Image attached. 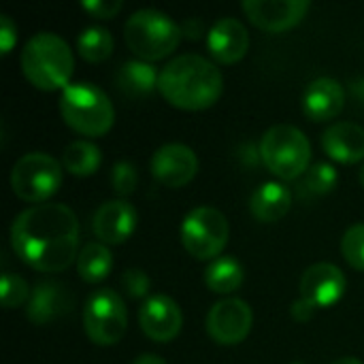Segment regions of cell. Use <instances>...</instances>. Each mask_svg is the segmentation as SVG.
I'll use <instances>...</instances> for the list:
<instances>
[{
    "instance_id": "obj_1",
    "label": "cell",
    "mask_w": 364,
    "mask_h": 364,
    "mask_svg": "<svg viewBox=\"0 0 364 364\" xmlns=\"http://www.w3.org/2000/svg\"><path fill=\"white\" fill-rule=\"evenodd\" d=\"M11 247L28 267L62 273L79 256V220L62 203L34 205L13 220Z\"/></svg>"
},
{
    "instance_id": "obj_2",
    "label": "cell",
    "mask_w": 364,
    "mask_h": 364,
    "mask_svg": "<svg viewBox=\"0 0 364 364\" xmlns=\"http://www.w3.org/2000/svg\"><path fill=\"white\" fill-rule=\"evenodd\" d=\"M158 92L164 100L183 111H203L213 107L224 92L222 70L198 53L173 58L158 79Z\"/></svg>"
},
{
    "instance_id": "obj_3",
    "label": "cell",
    "mask_w": 364,
    "mask_h": 364,
    "mask_svg": "<svg viewBox=\"0 0 364 364\" xmlns=\"http://www.w3.org/2000/svg\"><path fill=\"white\" fill-rule=\"evenodd\" d=\"M73 68V51L55 32H38L21 49V70L36 90L53 92L68 87Z\"/></svg>"
},
{
    "instance_id": "obj_4",
    "label": "cell",
    "mask_w": 364,
    "mask_h": 364,
    "mask_svg": "<svg viewBox=\"0 0 364 364\" xmlns=\"http://www.w3.org/2000/svg\"><path fill=\"white\" fill-rule=\"evenodd\" d=\"M183 38L181 26L162 11H134L124 26V41L128 49L143 62H158L171 55Z\"/></svg>"
},
{
    "instance_id": "obj_5",
    "label": "cell",
    "mask_w": 364,
    "mask_h": 364,
    "mask_svg": "<svg viewBox=\"0 0 364 364\" xmlns=\"http://www.w3.org/2000/svg\"><path fill=\"white\" fill-rule=\"evenodd\" d=\"M60 113L68 128L83 136H102L115 122V107L94 83H70L62 90Z\"/></svg>"
},
{
    "instance_id": "obj_6",
    "label": "cell",
    "mask_w": 364,
    "mask_h": 364,
    "mask_svg": "<svg viewBox=\"0 0 364 364\" xmlns=\"http://www.w3.org/2000/svg\"><path fill=\"white\" fill-rule=\"evenodd\" d=\"M260 158L275 177L292 181L309 171L311 145L301 128L292 124H277L262 134Z\"/></svg>"
},
{
    "instance_id": "obj_7",
    "label": "cell",
    "mask_w": 364,
    "mask_h": 364,
    "mask_svg": "<svg viewBox=\"0 0 364 364\" xmlns=\"http://www.w3.org/2000/svg\"><path fill=\"white\" fill-rule=\"evenodd\" d=\"M64 166L43 151L21 156L11 168V190L17 198L34 205L49 200L62 186Z\"/></svg>"
},
{
    "instance_id": "obj_8",
    "label": "cell",
    "mask_w": 364,
    "mask_h": 364,
    "mask_svg": "<svg viewBox=\"0 0 364 364\" xmlns=\"http://www.w3.org/2000/svg\"><path fill=\"white\" fill-rule=\"evenodd\" d=\"M181 243L196 260H215L228 243V220L226 215L209 205L192 209L181 224Z\"/></svg>"
},
{
    "instance_id": "obj_9",
    "label": "cell",
    "mask_w": 364,
    "mask_h": 364,
    "mask_svg": "<svg viewBox=\"0 0 364 364\" xmlns=\"http://www.w3.org/2000/svg\"><path fill=\"white\" fill-rule=\"evenodd\" d=\"M128 326V311L122 296L102 288L87 296L83 307V331L96 346H115L122 341Z\"/></svg>"
},
{
    "instance_id": "obj_10",
    "label": "cell",
    "mask_w": 364,
    "mask_h": 364,
    "mask_svg": "<svg viewBox=\"0 0 364 364\" xmlns=\"http://www.w3.org/2000/svg\"><path fill=\"white\" fill-rule=\"evenodd\" d=\"M254 324L252 307L241 299L218 301L207 314V333L218 346H237L247 339Z\"/></svg>"
},
{
    "instance_id": "obj_11",
    "label": "cell",
    "mask_w": 364,
    "mask_h": 364,
    "mask_svg": "<svg viewBox=\"0 0 364 364\" xmlns=\"http://www.w3.org/2000/svg\"><path fill=\"white\" fill-rule=\"evenodd\" d=\"M151 175L166 188H183L198 173V158L183 143H166L158 147L149 160Z\"/></svg>"
},
{
    "instance_id": "obj_12",
    "label": "cell",
    "mask_w": 364,
    "mask_h": 364,
    "mask_svg": "<svg viewBox=\"0 0 364 364\" xmlns=\"http://www.w3.org/2000/svg\"><path fill=\"white\" fill-rule=\"evenodd\" d=\"M346 275L333 262H316L301 277V299L314 309H328L346 294Z\"/></svg>"
},
{
    "instance_id": "obj_13",
    "label": "cell",
    "mask_w": 364,
    "mask_h": 364,
    "mask_svg": "<svg viewBox=\"0 0 364 364\" xmlns=\"http://www.w3.org/2000/svg\"><path fill=\"white\" fill-rule=\"evenodd\" d=\"M139 324L141 331L156 343L173 341L183 326L181 307L166 294H154L145 299L139 309Z\"/></svg>"
},
{
    "instance_id": "obj_14",
    "label": "cell",
    "mask_w": 364,
    "mask_h": 364,
    "mask_svg": "<svg viewBox=\"0 0 364 364\" xmlns=\"http://www.w3.org/2000/svg\"><path fill=\"white\" fill-rule=\"evenodd\" d=\"M307 0H245L243 11L250 21L264 32H286L309 13Z\"/></svg>"
},
{
    "instance_id": "obj_15",
    "label": "cell",
    "mask_w": 364,
    "mask_h": 364,
    "mask_svg": "<svg viewBox=\"0 0 364 364\" xmlns=\"http://www.w3.org/2000/svg\"><path fill=\"white\" fill-rule=\"evenodd\" d=\"M136 209L124 198H113L96 209L92 230L102 245H122L136 230Z\"/></svg>"
},
{
    "instance_id": "obj_16",
    "label": "cell",
    "mask_w": 364,
    "mask_h": 364,
    "mask_svg": "<svg viewBox=\"0 0 364 364\" xmlns=\"http://www.w3.org/2000/svg\"><path fill=\"white\" fill-rule=\"evenodd\" d=\"M207 49L220 64H235L245 58L250 49V32L243 21L222 17L207 30Z\"/></svg>"
},
{
    "instance_id": "obj_17",
    "label": "cell",
    "mask_w": 364,
    "mask_h": 364,
    "mask_svg": "<svg viewBox=\"0 0 364 364\" xmlns=\"http://www.w3.org/2000/svg\"><path fill=\"white\" fill-rule=\"evenodd\" d=\"M73 311V296L60 282L38 284L26 305V318L34 326H47Z\"/></svg>"
},
{
    "instance_id": "obj_18",
    "label": "cell",
    "mask_w": 364,
    "mask_h": 364,
    "mask_svg": "<svg viewBox=\"0 0 364 364\" xmlns=\"http://www.w3.org/2000/svg\"><path fill=\"white\" fill-rule=\"evenodd\" d=\"M346 107L343 85L333 77L314 79L303 92V113L311 122H331Z\"/></svg>"
},
{
    "instance_id": "obj_19",
    "label": "cell",
    "mask_w": 364,
    "mask_h": 364,
    "mask_svg": "<svg viewBox=\"0 0 364 364\" xmlns=\"http://www.w3.org/2000/svg\"><path fill=\"white\" fill-rule=\"evenodd\" d=\"M324 154L341 164L364 160V128L354 122H335L322 134Z\"/></svg>"
},
{
    "instance_id": "obj_20",
    "label": "cell",
    "mask_w": 364,
    "mask_h": 364,
    "mask_svg": "<svg viewBox=\"0 0 364 364\" xmlns=\"http://www.w3.org/2000/svg\"><path fill=\"white\" fill-rule=\"evenodd\" d=\"M292 207V192L282 181H267L250 198V211L252 215L262 224L279 222L288 215Z\"/></svg>"
},
{
    "instance_id": "obj_21",
    "label": "cell",
    "mask_w": 364,
    "mask_h": 364,
    "mask_svg": "<svg viewBox=\"0 0 364 364\" xmlns=\"http://www.w3.org/2000/svg\"><path fill=\"white\" fill-rule=\"evenodd\" d=\"M158 79H160V73L154 68V64L143 62V60L124 62L113 77L115 87L128 98H141V96L151 94L154 90H158Z\"/></svg>"
},
{
    "instance_id": "obj_22",
    "label": "cell",
    "mask_w": 364,
    "mask_h": 364,
    "mask_svg": "<svg viewBox=\"0 0 364 364\" xmlns=\"http://www.w3.org/2000/svg\"><path fill=\"white\" fill-rule=\"evenodd\" d=\"M113 271V254L100 241L85 243L77 256V273L85 284H100Z\"/></svg>"
},
{
    "instance_id": "obj_23",
    "label": "cell",
    "mask_w": 364,
    "mask_h": 364,
    "mask_svg": "<svg viewBox=\"0 0 364 364\" xmlns=\"http://www.w3.org/2000/svg\"><path fill=\"white\" fill-rule=\"evenodd\" d=\"M102 164V151L92 141H73L62 151V166L75 177H90Z\"/></svg>"
},
{
    "instance_id": "obj_24",
    "label": "cell",
    "mask_w": 364,
    "mask_h": 364,
    "mask_svg": "<svg viewBox=\"0 0 364 364\" xmlns=\"http://www.w3.org/2000/svg\"><path fill=\"white\" fill-rule=\"evenodd\" d=\"M243 267L232 256L215 258L205 271V286L215 294H230L243 284Z\"/></svg>"
},
{
    "instance_id": "obj_25",
    "label": "cell",
    "mask_w": 364,
    "mask_h": 364,
    "mask_svg": "<svg viewBox=\"0 0 364 364\" xmlns=\"http://www.w3.org/2000/svg\"><path fill=\"white\" fill-rule=\"evenodd\" d=\"M113 47H115L113 34L102 26H90V28L81 30V34L77 38L79 55L85 62H92V64L109 60L111 53H113Z\"/></svg>"
},
{
    "instance_id": "obj_26",
    "label": "cell",
    "mask_w": 364,
    "mask_h": 364,
    "mask_svg": "<svg viewBox=\"0 0 364 364\" xmlns=\"http://www.w3.org/2000/svg\"><path fill=\"white\" fill-rule=\"evenodd\" d=\"M339 181L337 168L328 162H318L314 166H309V171L305 173L303 181H301V196H324L331 194L335 190Z\"/></svg>"
},
{
    "instance_id": "obj_27",
    "label": "cell",
    "mask_w": 364,
    "mask_h": 364,
    "mask_svg": "<svg viewBox=\"0 0 364 364\" xmlns=\"http://www.w3.org/2000/svg\"><path fill=\"white\" fill-rule=\"evenodd\" d=\"M30 286L23 277H19L17 273L6 271L2 275V284H0V299L4 309H17L21 305H28L30 301Z\"/></svg>"
},
{
    "instance_id": "obj_28",
    "label": "cell",
    "mask_w": 364,
    "mask_h": 364,
    "mask_svg": "<svg viewBox=\"0 0 364 364\" xmlns=\"http://www.w3.org/2000/svg\"><path fill=\"white\" fill-rule=\"evenodd\" d=\"M341 256L352 269L364 271V222H358L346 230L341 239Z\"/></svg>"
},
{
    "instance_id": "obj_29",
    "label": "cell",
    "mask_w": 364,
    "mask_h": 364,
    "mask_svg": "<svg viewBox=\"0 0 364 364\" xmlns=\"http://www.w3.org/2000/svg\"><path fill=\"white\" fill-rule=\"evenodd\" d=\"M136 183H139V173H136L134 164H130L128 160H119L113 164L111 188L117 194V198H126V196L134 194Z\"/></svg>"
},
{
    "instance_id": "obj_30",
    "label": "cell",
    "mask_w": 364,
    "mask_h": 364,
    "mask_svg": "<svg viewBox=\"0 0 364 364\" xmlns=\"http://www.w3.org/2000/svg\"><path fill=\"white\" fill-rule=\"evenodd\" d=\"M119 284H122L124 294L134 299V301L136 299H145L149 294V288H151V282H149V277H147V273L143 269H128V271H124Z\"/></svg>"
},
{
    "instance_id": "obj_31",
    "label": "cell",
    "mask_w": 364,
    "mask_h": 364,
    "mask_svg": "<svg viewBox=\"0 0 364 364\" xmlns=\"http://www.w3.org/2000/svg\"><path fill=\"white\" fill-rule=\"evenodd\" d=\"M81 9L98 19H111L122 11V0H83Z\"/></svg>"
},
{
    "instance_id": "obj_32",
    "label": "cell",
    "mask_w": 364,
    "mask_h": 364,
    "mask_svg": "<svg viewBox=\"0 0 364 364\" xmlns=\"http://www.w3.org/2000/svg\"><path fill=\"white\" fill-rule=\"evenodd\" d=\"M17 41V26L9 15H0V49L2 53H9Z\"/></svg>"
},
{
    "instance_id": "obj_33",
    "label": "cell",
    "mask_w": 364,
    "mask_h": 364,
    "mask_svg": "<svg viewBox=\"0 0 364 364\" xmlns=\"http://www.w3.org/2000/svg\"><path fill=\"white\" fill-rule=\"evenodd\" d=\"M316 311H318V309H314V307H311L307 301H303V299L294 301L292 307H290V316H292L296 322H307V320H311V318L316 316Z\"/></svg>"
},
{
    "instance_id": "obj_34",
    "label": "cell",
    "mask_w": 364,
    "mask_h": 364,
    "mask_svg": "<svg viewBox=\"0 0 364 364\" xmlns=\"http://www.w3.org/2000/svg\"><path fill=\"white\" fill-rule=\"evenodd\" d=\"M132 364H168L164 358H160V356H156V354H141L136 360Z\"/></svg>"
},
{
    "instance_id": "obj_35",
    "label": "cell",
    "mask_w": 364,
    "mask_h": 364,
    "mask_svg": "<svg viewBox=\"0 0 364 364\" xmlns=\"http://www.w3.org/2000/svg\"><path fill=\"white\" fill-rule=\"evenodd\" d=\"M331 364H364L363 360H358V358H354V356H346V358H337V360H333Z\"/></svg>"
},
{
    "instance_id": "obj_36",
    "label": "cell",
    "mask_w": 364,
    "mask_h": 364,
    "mask_svg": "<svg viewBox=\"0 0 364 364\" xmlns=\"http://www.w3.org/2000/svg\"><path fill=\"white\" fill-rule=\"evenodd\" d=\"M358 181H360V186L364 188V164L360 166V171H358Z\"/></svg>"
},
{
    "instance_id": "obj_37",
    "label": "cell",
    "mask_w": 364,
    "mask_h": 364,
    "mask_svg": "<svg viewBox=\"0 0 364 364\" xmlns=\"http://www.w3.org/2000/svg\"><path fill=\"white\" fill-rule=\"evenodd\" d=\"M290 364H303V363H290Z\"/></svg>"
}]
</instances>
